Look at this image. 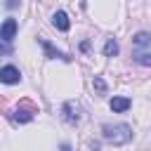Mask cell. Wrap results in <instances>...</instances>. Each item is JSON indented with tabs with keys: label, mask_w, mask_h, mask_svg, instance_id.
<instances>
[{
	"label": "cell",
	"mask_w": 151,
	"mask_h": 151,
	"mask_svg": "<svg viewBox=\"0 0 151 151\" xmlns=\"http://www.w3.org/2000/svg\"><path fill=\"white\" fill-rule=\"evenodd\" d=\"M101 134L106 142L111 144H127L132 139V127L127 123H118V125H104L101 127Z\"/></svg>",
	"instance_id": "1"
},
{
	"label": "cell",
	"mask_w": 151,
	"mask_h": 151,
	"mask_svg": "<svg viewBox=\"0 0 151 151\" xmlns=\"http://www.w3.org/2000/svg\"><path fill=\"white\" fill-rule=\"evenodd\" d=\"M35 113H38V104H33L31 99H21L19 106L14 109L12 120H14V123H28V120H33Z\"/></svg>",
	"instance_id": "2"
},
{
	"label": "cell",
	"mask_w": 151,
	"mask_h": 151,
	"mask_svg": "<svg viewBox=\"0 0 151 151\" xmlns=\"http://www.w3.org/2000/svg\"><path fill=\"white\" fill-rule=\"evenodd\" d=\"M132 59L142 66H151V42L146 45H134L132 47Z\"/></svg>",
	"instance_id": "3"
},
{
	"label": "cell",
	"mask_w": 151,
	"mask_h": 151,
	"mask_svg": "<svg viewBox=\"0 0 151 151\" xmlns=\"http://www.w3.org/2000/svg\"><path fill=\"white\" fill-rule=\"evenodd\" d=\"M19 80H21V73H19L17 66H2V68H0V83L14 85V83H19Z\"/></svg>",
	"instance_id": "4"
},
{
	"label": "cell",
	"mask_w": 151,
	"mask_h": 151,
	"mask_svg": "<svg viewBox=\"0 0 151 151\" xmlns=\"http://www.w3.org/2000/svg\"><path fill=\"white\" fill-rule=\"evenodd\" d=\"M14 35H17V19H5V24L0 26V40L12 42Z\"/></svg>",
	"instance_id": "5"
},
{
	"label": "cell",
	"mask_w": 151,
	"mask_h": 151,
	"mask_svg": "<svg viewBox=\"0 0 151 151\" xmlns=\"http://www.w3.org/2000/svg\"><path fill=\"white\" fill-rule=\"evenodd\" d=\"M40 45H42V50H45V57H50V59H64V61H68L71 57H66L64 52H59L52 42H47V40H40Z\"/></svg>",
	"instance_id": "6"
},
{
	"label": "cell",
	"mask_w": 151,
	"mask_h": 151,
	"mask_svg": "<svg viewBox=\"0 0 151 151\" xmlns=\"http://www.w3.org/2000/svg\"><path fill=\"white\" fill-rule=\"evenodd\" d=\"M109 106H111L113 113H123V111H127V109L132 106V101H130L127 97H113V99L109 101Z\"/></svg>",
	"instance_id": "7"
},
{
	"label": "cell",
	"mask_w": 151,
	"mask_h": 151,
	"mask_svg": "<svg viewBox=\"0 0 151 151\" xmlns=\"http://www.w3.org/2000/svg\"><path fill=\"white\" fill-rule=\"evenodd\" d=\"M64 118H66L68 123H78L80 116H78V106H76L73 101H66V104H64Z\"/></svg>",
	"instance_id": "8"
},
{
	"label": "cell",
	"mask_w": 151,
	"mask_h": 151,
	"mask_svg": "<svg viewBox=\"0 0 151 151\" xmlns=\"http://www.w3.org/2000/svg\"><path fill=\"white\" fill-rule=\"evenodd\" d=\"M52 24H54L59 31H68V26H71V21H68L66 12H54V17H52Z\"/></svg>",
	"instance_id": "9"
},
{
	"label": "cell",
	"mask_w": 151,
	"mask_h": 151,
	"mask_svg": "<svg viewBox=\"0 0 151 151\" xmlns=\"http://www.w3.org/2000/svg\"><path fill=\"white\" fill-rule=\"evenodd\" d=\"M116 54H118V42L113 38H109L104 45V57H116Z\"/></svg>",
	"instance_id": "10"
},
{
	"label": "cell",
	"mask_w": 151,
	"mask_h": 151,
	"mask_svg": "<svg viewBox=\"0 0 151 151\" xmlns=\"http://www.w3.org/2000/svg\"><path fill=\"white\" fill-rule=\"evenodd\" d=\"M146 42H151V33H146V31H142V33H137L132 38V47L134 45H146Z\"/></svg>",
	"instance_id": "11"
},
{
	"label": "cell",
	"mask_w": 151,
	"mask_h": 151,
	"mask_svg": "<svg viewBox=\"0 0 151 151\" xmlns=\"http://www.w3.org/2000/svg\"><path fill=\"white\" fill-rule=\"evenodd\" d=\"M92 87H94L97 92H101V94L106 92V83H104V80H101L99 76H94V80H92Z\"/></svg>",
	"instance_id": "12"
},
{
	"label": "cell",
	"mask_w": 151,
	"mask_h": 151,
	"mask_svg": "<svg viewBox=\"0 0 151 151\" xmlns=\"http://www.w3.org/2000/svg\"><path fill=\"white\" fill-rule=\"evenodd\" d=\"M59 151H71V146H68V144H61V149H59Z\"/></svg>",
	"instance_id": "13"
},
{
	"label": "cell",
	"mask_w": 151,
	"mask_h": 151,
	"mask_svg": "<svg viewBox=\"0 0 151 151\" xmlns=\"http://www.w3.org/2000/svg\"><path fill=\"white\" fill-rule=\"evenodd\" d=\"M7 7H17V0H9V2H7Z\"/></svg>",
	"instance_id": "14"
}]
</instances>
